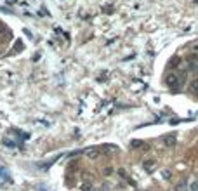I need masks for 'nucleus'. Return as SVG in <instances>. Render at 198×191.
<instances>
[{"label": "nucleus", "mask_w": 198, "mask_h": 191, "mask_svg": "<svg viewBox=\"0 0 198 191\" xmlns=\"http://www.w3.org/2000/svg\"><path fill=\"white\" fill-rule=\"evenodd\" d=\"M184 75H181V77H177L176 73H169L167 77H165V85L167 87H170V89H177L179 87V84H183L184 80Z\"/></svg>", "instance_id": "nucleus-1"}, {"label": "nucleus", "mask_w": 198, "mask_h": 191, "mask_svg": "<svg viewBox=\"0 0 198 191\" xmlns=\"http://www.w3.org/2000/svg\"><path fill=\"white\" fill-rule=\"evenodd\" d=\"M176 142H177L176 134H167L165 137H163V144H165L167 148H172V146H176Z\"/></svg>", "instance_id": "nucleus-2"}, {"label": "nucleus", "mask_w": 198, "mask_h": 191, "mask_svg": "<svg viewBox=\"0 0 198 191\" xmlns=\"http://www.w3.org/2000/svg\"><path fill=\"white\" fill-rule=\"evenodd\" d=\"M142 167H144V170H146L148 174H151V172H155V169H156V162L155 160H146V162L142 163Z\"/></svg>", "instance_id": "nucleus-3"}, {"label": "nucleus", "mask_w": 198, "mask_h": 191, "mask_svg": "<svg viewBox=\"0 0 198 191\" xmlns=\"http://www.w3.org/2000/svg\"><path fill=\"white\" fill-rule=\"evenodd\" d=\"M85 155L89 156L91 160H94V158H97V156L101 155V151H99L97 148H89V149H85Z\"/></svg>", "instance_id": "nucleus-4"}, {"label": "nucleus", "mask_w": 198, "mask_h": 191, "mask_svg": "<svg viewBox=\"0 0 198 191\" xmlns=\"http://www.w3.org/2000/svg\"><path fill=\"white\" fill-rule=\"evenodd\" d=\"M130 148H134V149L144 148V142H142L141 139H132V141H130Z\"/></svg>", "instance_id": "nucleus-5"}, {"label": "nucleus", "mask_w": 198, "mask_h": 191, "mask_svg": "<svg viewBox=\"0 0 198 191\" xmlns=\"http://www.w3.org/2000/svg\"><path fill=\"white\" fill-rule=\"evenodd\" d=\"M190 91L193 92V94H198V78H195L190 84Z\"/></svg>", "instance_id": "nucleus-6"}, {"label": "nucleus", "mask_w": 198, "mask_h": 191, "mask_svg": "<svg viewBox=\"0 0 198 191\" xmlns=\"http://www.w3.org/2000/svg\"><path fill=\"white\" fill-rule=\"evenodd\" d=\"M80 191H94L91 183H82L80 184Z\"/></svg>", "instance_id": "nucleus-7"}, {"label": "nucleus", "mask_w": 198, "mask_h": 191, "mask_svg": "<svg viewBox=\"0 0 198 191\" xmlns=\"http://www.w3.org/2000/svg\"><path fill=\"white\" fill-rule=\"evenodd\" d=\"M0 176H2V179H4V181H11V176L7 174V170L4 169V167H0Z\"/></svg>", "instance_id": "nucleus-8"}, {"label": "nucleus", "mask_w": 198, "mask_h": 191, "mask_svg": "<svg viewBox=\"0 0 198 191\" xmlns=\"http://www.w3.org/2000/svg\"><path fill=\"white\" fill-rule=\"evenodd\" d=\"M162 176H163V179H167V181H169L170 176H172V172H170L169 169H163V170H162Z\"/></svg>", "instance_id": "nucleus-9"}, {"label": "nucleus", "mask_w": 198, "mask_h": 191, "mask_svg": "<svg viewBox=\"0 0 198 191\" xmlns=\"http://www.w3.org/2000/svg\"><path fill=\"white\" fill-rule=\"evenodd\" d=\"M190 191H198V183H196V181L190 183Z\"/></svg>", "instance_id": "nucleus-10"}, {"label": "nucleus", "mask_w": 198, "mask_h": 191, "mask_svg": "<svg viewBox=\"0 0 198 191\" xmlns=\"http://www.w3.org/2000/svg\"><path fill=\"white\" fill-rule=\"evenodd\" d=\"M0 33H4V35L7 33V28H5V24H4L2 21H0Z\"/></svg>", "instance_id": "nucleus-11"}, {"label": "nucleus", "mask_w": 198, "mask_h": 191, "mask_svg": "<svg viewBox=\"0 0 198 191\" xmlns=\"http://www.w3.org/2000/svg\"><path fill=\"white\" fill-rule=\"evenodd\" d=\"M19 49H23V43H21V40H18V42H16V45H14V50H19Z\"/></svg>", "instance_id": "nucleus-12"}, {"label": "nucleus", "mask_w": 198, "mask_h": 191, "mask_svg": "<svg viewBox=\"0 0 198 191\" xmlns=\"http://www.w3.org/2000/svg\"><path fill=\"white\" fill-rule=\"evenodd\" d=\"M118 174H120L122 177H127V174H125V170H123V169H120V170H118Z\"/></svg>", "instance_id": "nucleus-13"}, {"label": "nucleus", "mask_w": 198, "mask_h": 191, "mask_svg": "<svg viewBox=\"0 0 198 191\" xmlns=\"http://www.w3.org/2000/svg\"><path fill=\"white\" fill-rule=\"evenodd\" d=\"M190 59H191V61H196V59H198V54H193V56H190Z\"/></svg>", "instance_id": "nucleus-14"}]
</instances>
